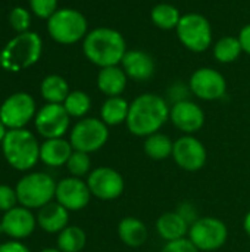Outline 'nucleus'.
Returning a JSON list of instances; mask_svg holds the SVG:
<instances>
[{
    "label": "nucleus",
    "mask_w": 250,
    "mask_h": 252,
    "mask_svg": "<svg viewBox=\"0 0 250 252\" xmlns=\"http://www.w3.org/2000/svg\"><path fill=\"white\" fill-rule=\"evenodd\" d=\"M69 214L65 207L59 202H49L40 208L37 216V223L47 233H60L68 226Z\"/></svg>",
    "instance_id": "4be33fe9"
},
{
    "label": "nucleus",
    "mask_w": 250,
    "mask_h": 252,
    "mask_svg": "<svg viewBox=\"0 0 250 252\" xmlns=\"http://www.w3.org/2000/svg\"><path fill=\"white\" fill-rule=\"evenodd\" d=\"M130 112V103L122 96L108 97L100 108V120L108 127L125 124Z\"/></svg>",
    "instance_id": "b1692460"
},
{
    "label": "nucleus",
    "mask_w": 250,
    "mask_h": 252,
    "mask_svg": "<svg viewBox=\"0 0 250 252\" xmlns=\"http://www.w3.org/2000/svg\"><path fill=\"white\" fill-rule=\"evenodd\" d=\"M6 161L16 170L32 168L40 159V145L34 134L24 128L9 130L1 142Z\"/></svg>",
    "instance_id": "20e7f679"
},
{
    "label": "nucleus",
    "mask_w": 250,
    "mask_h": 252,
    "mask_svg": "<svg viewBox=\"0 0 250 252\" xmlns=\"http://www.w3.org/2000/svg\"><path fill=\"white\" fill-rule=\"evenodd\" d=\"M87 185L91 196L100 201H115L125 189L124 177L112 167H97L91 170L87 177Z\"/></svg>",
    "instance_id": "9d476101"
},
{
    "label": "nucleus",
    "mask_w": 250,
    "mask_h": 252,
    "mask_svg": "<svg viewBox=\"0 0 250 252\" xmlns=\"http://www.w3.org/2000/svg\"><path fill=\"white\" fill-rule=\"evenodd\" d=\"M128 77L121 65L100 68L97 74V87L106 97L121 96L127 87Z\"/></svg>",
    "instance_id": "6ab92c4d"
},
{
    "label": "nucleus",
    "mask_w": 250,
    "mask_h": 252,
    "mask_svg": "<svg viewBox=\"0 0 250 252\" xmlns=\"http://www.w3.org/2000/svg\"><path fill=\"white\" fill-rule=\"evenodd\" d=\"M35 114V102L28 93H13L0 106V120L10 128H22Z\"/></svg>",
    "instance_id": "ddd939ff"
},
{
    "label": "nucleus",
    "mask_w": 250,
    "mask_h": 252,
    "mask_svg": "<svg viewBox=\"0 0 250 252\" xmlns=\"http://www.w3.org/2000/svg\"><path fill=\"white\" fill-rule=\"evenodd\" d=\"M242 52L243 49H242L240 40L239 37H234V35H225L214 44V58L220 63H231L237 61Z\"/></svg>",
    "instance_id": "cd10ccee"
},
{
    "label": "nucleus",
    "mask_w": 250,
    "mask_h": 252,
    "mask_svg": "<svg viewBox=\"0 0 250 252\" xmlns=\"http://www.w3.org/2000/svg\"><path fill=\"white\" fill-rule=\"evenodd\" d=\"M68 171L72 174V177H83L90 174L91 170V159L88 157V154L85 152H80V151H74L71 158L66 162Z\"/></svg>",
    "instance_id": "7c9ffc66"
},
{
    "label": "nucleus",
    "mask_w": 250,
    "mask_h": 252,
    "mask_svg": "<svg viewBox=\"0 0 250 252\" xmlns=\"http://www.w3.org/2000/svg\"><path fill=\"white\" fill-rule=\"evenodd\" d=\"M35 229V219L25 207H15L6 211L1 223L0 233H4L13 239L28 238Z\"/></svg>",
    "instance_id": "f3484780"
},
{
    "label": "nucleus",
    "mask_w": 250,
    "mask_h": 252,
    "mask_svg": "<svg viewBox=\"0 0 250 252\" xmlns=\"http://www.w3.org/2000/svg\"><path fill=\"white\" fill-rule=\"evenodd\" d=\"M189 87L192 94L196 97L211 102V100H218L225 96L227 92V81L225 77L209 66H203L196 69L189 81Z\"/></svg>",
    "instance_id": "f8f14e48"
},
{
    "label": "nucleus",
    "mask_w": 250,
    "mask_h": 252,
    "mask_svg": "<svg viewBox=\"0 0 250 252\" xmlns=\"http://www.w3.org/2000/svg\"><path fill=\"white\" fill-rule=\"evenodd\" d=\"M56 193L55 180L46 173H31L22 177L16 186V195L25 208H41L52 202Z\"/></svg>",
    "instance_id": "0eeeda50"
},
{
    "label": "nucleus",
    "mask_w": 250,
    "mask_h": 252,
    "mask_svg": "<svg viewBox=\"0 0 250 252\" xmlns=\"http://www.w3.org/2000/svg\"><path fill=\"white\" fill-rule=\"evenodd\" d=\"M47 31L55 41L60 44H74L84 40L88 32V22L80 10L63 7L57 9L47 19Z\"/></svg>",
    "instance_id": "39448f33"
},
{
    "label": "nucleus",
    "mask_w": 250,
    "mask_h": 252,
    "mask_svg": "<svg viewBox=\"0 0 250 252\" xmlns=\"http://www.w3.org/2000/svg\"><path fill=\"white\" fill-rule=\"evenodd\" d=\"M121 66L127 77L134 81H147L155 74V61L152 55L143 50H127Z\"/></svg>",
    "instance_id": "a211bd4d"
},
{
    "label": "nucleus",
    "mask_w": 250,
    "mask_h": 252,
    "mask_svg": "<svg viewBox=\"0 0 250 252\" xmlns=\"http://www.w3.org/2000/svg\"><path fill=\"white\" fill-rule=\"evenodd\" d=\"M74 152L71 142L57 137L47 139L43 145H40V159L49 167H60L68 162Z\"/></svg>",
    "instance_id": "412c9836"
},
{
    "label": "nucleus",
    "mask_w": 250,
    "mask_h": 252,
    "mask_svg": "<svg viewBox=\"0 0 250 252\" xmlns=\"http://www.w3.org/2000/svg\"><path fill=\"white\" fill-rule=\"evenodd\" d=\"M243 229H245V233L250 238V211L246 214V217L243 220Z\"/></svg>",
    "instance_id": "ea45409f"
},
{
    "label": "nucleus",
    "mask_w": 250,
    "mask_h": 252,
    "mask_svg": "<svg viewBox=\"0 0 250 252\" xmlns=\"http://www.w3.org/2000/svg\"><path fill=\"white\" fill-rule=\"evenodd\" d=\"M172 148H174V142L161 131L144 137V145H143L144 154L153 161H164L172 157Z\"/></svg>",
    "instance_id": "393cba45"
},
{
    "label": "nucleus",
    "mask_w": 250,
    "mask_h": 252,
    "mask_svg": "<svg viewBox=\"0 0 250 252\" xmlns=\"http://www.w3.org/2000/svg\"><path fill=\"white\" fill-rule=\"evenodd\" d=\"M69 120L62 103H47L35 115V128L46 139H57L69 128Z\"/></svg>",
    "instance_id": "4468645a"
},
{
    "label": "nucleus",
    "mask_w": 250,
    "mask_h": 252,
    "mask_svg": "<svg viewBox=\"0 0 250 252\" xmlns=\"http://www.w3.org/2000/svg\"><path fill=\"white\" fill-rule=\"evenodd\" d=\"M84 56L99 68L121 65L127 53L124 35L113 28L99 27L87 32L83 40Z\"/></svg>",
    "instance_id": "f03ea898"
},
{
    "label": "nucleus",
    "mask_w": 250,
    "mask_h": 252,
    "mask_svg": "<svg viewBox=\"0 0 250 252\" xmlns=\"http://www.w3.org/2000/svg\"><path fill=\"white\" fill-rule=\"evenodd\" d=\"M62 105L65 106L69 117L83 118L84 115H87V112L91 108V99L85 92L74 90L68 94V97L65 99V102Z\"/></svg>",
    "instance_id": "c756f323"
},
{
    "label": "nucleus",
    "mask_w": 250,
    "mask_h": 252,
    "mask_svg": "<svg viewBox=\"0 0 250 252\" xmlns=\"http://www.w3.org/2000/svg\"><path fill=\"white\" fill-rule=\"evenodd\" d=\"M43 52V41L37 32L25 31L13 37L0 53V65L7 71H21L34 65Z\"/></svg>",
    "instance_id": "7ed1b4c3"
},
{
    "label": "nucleus",
    "mask_w": 250,
    "mask_h": 252,
    "mask_svg": "<svg viewBox=\"0 0 250 252\" xmlns=\"http://www.w3.org/2000/svg\"><path fill=\"white\" fill-rule=\"evenodd\" d=\"M29 19V12L24 7H13L9 13V24L19 34L28 31Z\"/></svg>",
    "instance_id": "2f4dec72"
},
{
    "label": "nucleus",
    "mask_w": 250,
    "mask_h": 252,
    "mask_svg": "<svg viewBox=\"0 0 250 252\" xmlns=\"http://www.w3.org/2000/svg\"><path fill=\"white\" fill-rule=\"evenodd\" d=\"M118 236L130 248H139L146 244L149 232L146 224L137 217H124L118 223Z\"/></svg>",
    "instance_id": "5701e85b"
},
{
    "label": "nucleus",
    "mask_w": 250,
    "mask_h": 252,
    "mask_svg": "<svg viewBox=\"0 0 250 252\" xmlns=\"http://www.w3.org/2000/svg\"><path fill=\"white\" fill-rule=\"evenodd\" d=\"M0 252H29V250L22 245L21 242H6V244H1L0 245Z\"/></svg>",
    "instance_id": "58836bf2"
},
{
    "label": "nucleus",
    "mask_w": 250,
    "mask_h": 252,
    "mask_svg": "<svg viewBox=\"0 0 250 252\" xmlns=\"http://www.w3.org/2000/svg\"><path fill=\"white\" fill-rule=\"evenodd\" d=\"M29 7L38 18L49 19L57 10V0H29Z\"/></svg>",
    "instance_id": "473e14b6"
},
{
    "label": "nucleus",
    "mask_w": 250,
    "mask_h": 252,
    "mask_svg": "<svg viewBox=\"0 0 250 252\" xmlns=\"http://www.w3.org/2000/svg\"><path fill=\"white\" fill-rule=\"evenodd\" d=\"M40 252H62L60 250H53V248H47V250H43Z\"/></svg>",
    "instance_id": "79ce46f5"
},
{
    "label": "nucleus",
    "mask_w": 250,
    "mask_h": 252,
    "mask_svg": "<svg viewBox=\"0 0 250 252\" xmlns=\"http://www.w3.org/2000/svg\"><path fill=\"white\" fill-rule=\"evenodd\" d=\"M55 198L68 211H80L88 205L91 192L87 182L80 177H66L56 185Z\"/></svg>",
    "instance_id": "2eb2a0df"
},
{
    "label": "nucleus",
    "mask_w": 250,
    "mask_h": 252,
    "mask_svg": "<svg viewBox=\"0 0 250 252\" xmlns=\"http://www.w3.org/2000/svg\"><path fill=\"white\" fill-rule=\"evenodd\" d=\"M87 244L85 232L78 226H66L57 236V250L62 252H80Z\"/></svg>",
    "instance_id": "c85d7f7f"
},
{
    "label": "nucleus",
    "mask_w": 250,
    "mask_h": 252,
    "mask_svg": "<svg viewBox=\"0 0 250 252\" xmlns=\"http://www.w3.org/2000/svg\"><path fill=\"white\" fill-rule=\"evenodd\" d=\"M109 140V127L100 118L80 120L69 136L74 151L91 154L100 151Z\"/></svg>",
    "instance_id": "1a4fd4ad"
},
{
    "label": "nucleus",
    "mask_w": 250,
    "mask_h": 252,
    "mask_svg": "<svg viewBox=\"0 0 250 252\" xmlns=\"http://www.w3.org/2000/svg\"><path fill=\"white\" fill-rule=\"evenodd\" d=\"M40 90L41 96L47 100V103H63L68 94L71 93L66 80L56 74L47 75L41 81Z\"/></svg>",
    "instance_id": "a878e982"
},
{
    "label": "nucleus",
    "mask_w": 250,
    "mask_h": 252,
    "mask_svg": "<svg viewBox=\"0 0 250 252\" xmlns=\"http://www.w3.org/2000/svg\"><path fill=\"white\" fill-rule=\"evenodd\" d=\"M161 252H200L192 242L189 238L174 241V242H167L165 247Z\"/></svg>",
    "instance_id": "f704fd0d"
},
{
    "label": "nucleus",
    "mask_w": 250,
    "mask_h": 252,
    "mask_svg": "<svg viewBox=\"0 0 250 252\" xmlns=\"http://www.w3.org/2000/svg\"><path fill=\"white\" fill-rule=\"evenodd\" d=\"M169 109L165 97L155 93H143L130 103L125 126L136 137H147L158 133L169 120Z\"/></svg>",
    "instance_id": "f257e3e1"
},
{
    "label": "nucleus",
    "mask_w": 250,
    "mask_h": 252,
    "mask_svg": "<svg viewBox=\"0 0 250 252\" xmlns=\"http://www.w3.org/2000/svg\"><path fill=\"white\" fill-rule=\"evenodd\" d=\"M189 93H192L190 87L183 84V83H178V81L174 83L168 89V96L172 100V103H177V102H181V100H187L189 99Z\"/></svg>",
    "instance_id": "c9c22d12"
},
{
    "label": "nucleus",
    "mask_w": 250,
    "mask_h": 252,
    "mask_svg": "<svg viewBox=\"0 0 250 252\" xmlns=\"http://www.w3.org/2000/svg\"><path fill=\"white\" fill-rule=\"evenodd\" d=\"M175 31L180 43L190 52L202 53L212 46V25L200 13L183 15Z\"/></svg>",
    "instance_id": "423d86ee"
},
{
    "label": "nucleus",
    "mask_w": 250,
    "mask_h": 252,
    "mask_svg": "<svg viewBox=\"0 0 250 252\" xmlns=\"http://www.w3.org/2000/svg\"><path fill=\"white\" fill-rule=\"evenodd\" d=\"M172 159L181 170L196 173L205 167L208 161V152L199 139L192 134H186L174 142Z\"/></svg>",
    "instance_id": "9b49d317"
},
{
    "label": "nucleus",
    "mask_w": 250,
    "mask_h": 252,
    "mask_svg": "<svg viewBox=\"0 0 250 252\" xmlns=\"http://www.w3.org/2000/svg\"><path fill=\"white\" fill-rule=\"evenodd\" d=\"M181 16L183 15L180 13L178 7H175L174 4H169V3H159V4L153 6L150 10V19H152L153 25L161 30L177 28Z\"/></svg>",
    "instance_id": "bb28decb"
},
{
    "label": "nucleus",
    "mask_w": 250,
    "mask_h": 252,
    "mask_svg": "<svg viewBox=\"0 0 250 252\" xmlns=\"http://www.w3.org/2000/svg\"><path fill=\"white\" fill-rule=\"evenodd\" d=\"M190 226L199 219V214H197V210H196V207L192 204V202H181L180 205H178V208L175 210Z\"/></svg>",
    "instance_id": "e433bc0d"
},
{
    "label": "nucleus",
    "mask_w": 250,
    "mask_h": 252,
    "mask_svg": "<svg viewBox=\"0 0 250 252\" xmlns=\"http://www.w3.org/2000/svg\"><path fill=\"white\" fill-rule=\"evenodd\" d=\"M169 120L175 128H178L184 134L197 133L205 124V112L203 109L193 100H181L172 103L169 109Z\"/></svg>",
    "instance_id": "dca6fc26"
},
{
    "label": "nucleus",
    "mask_w": 250,
    "mask_h": 252,
    "mask_svg": "<svg viewBox=\"0 0 250 252\" xmlns=\"http://www.w3.org/2000/svg\"><path fill=\"white\" fill-rule=\"evenodd\" d=\"M6 126L1 123V120H0V142H3V139H4V136H6Z\"/></svg>",
    "instance_id": "a19ab883"
},
{
    "label": "nucleus",
    "mask_w": 250,
    "mask_h": 252,
    "mask_svg": "<svg viewBox=\"0 0 250 252\" xmlns=\"http://www.w3.org/2000/svg\"><path fill=\"white\" fill-rule=\"evenodd\" d=\"M18 202V195L16 190H13L9 186L0 185V210L1 211H9L15 208Z\"/></svg>",
    "instance_id": "72a5a7b5"
},
{
    "label": "nucleus",
    "mask_w": 250,
    "mask_h": 252,
    "mask_svg": "<svg viewBox=\"0 0 250 252\" xmlns=\"http://www.w3.org/2000/svg\"><path fill=\"white\" fill-rule=\"evenodd\" d=\"M190 242L200 252H212L222 248L228 239L227 224L217 217H199L189 230Z\"/></svg>",
    "instance_id": "6e6552de"
},
{
    "label": "nucleus",
    "mask_w": 250,
    "mask_h": 252,
    "mask_svg": "<svg viewBox=\"0 0 250 252\" xmlns=\"http://www.w3.org/2000/svg\"><path fill=\"white\" fill-rule=\"evenodd\" d=\"M190 224L177 213H164L156 221V232L165 242L180 241L189 236Z\"/></svg>",
    "instance_id": "aec40b11"
},
{
    "label": "nucleus",
    "mask_w": 250,
    "mask_h": 252,
    "mask_svg": "<svg viewBox=\"0 0 250 252\" xmlns=\"http://www.w3.org/2000/svg\"><path fill=\"white\" fill-rule=\"evenodd\" d=\"M239 40H240V44H242V49L245 53L250 55V24L245 25L240 32H239Z\"/></svg>",
    "instance_id": "4c0bfd02"
}]
</instances>
